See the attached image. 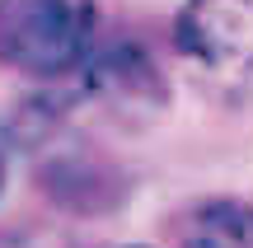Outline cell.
<instances>
[{
  "mask_svg": "<svg viewBox=\"0 0 253 248\" xmlns=\"http://www.w3.org/2000/svg\"><path fill=\"white\" fill-rule=\"evenodd\" d=\"M169 47L211 103H253V0H183Z\"/></svg>",
  "mask_w": 253,
  "mask_h": 248,
  "instance_id": "6da1fadb",
  "label": "cell"
},
{
  "mask_svg": "<svg viewBox=\"0 0 253 248\" xmlns=\"http://www.w3.org/2000/svg\"><path fill=\"white\" fill-rule=\"evenodd\" d=\"M99 52L94 0H0V71L24 80H75Z\"/></svg>",
  "mask_w": 253,
  "mask_h": 248,
  "instance_id": "7a4b0ae2",
  "label": "cell"
},
{
  "mask_svg": "<svg viewBox=\"0 0 253 248\" xmlns=\"http://www.w3.org/2000/svg\"><path fill=\"white\" fill-rule=\"evenodd\" d=\"M80 94L113 117H155L169 103V75L155 61V52L136 37H113L99 42L80 75H75Z\"/></svg>",
  "mask_w": 253,
  "mask_h": 248,
  "instance_id": "3957f363",
  "label": "cell"
},
{
  "mask_svg": "<svg viewBox=\"0 0 253 248\" xmlns=\"http://www.w3.org/2000/svg\"><path fill=\"white\" fill-rule=\"evenodd\" d=\"M178 248H253V202L211 197L178 220Z\"/></svg>",
  "mask_w": 253,
  "mask_h": 248,
  "instance_id": "277c9868",
  "label": "cell"
},
{
  "mask_svg": "<svg viewBox=\"0 0 253 248\" xmlns=\"http://www.w3.org/2000/svg\"><path fill=\"white\" fill-rule=\"evenodd\" d=\"M108 248H145V244H108Z\"/></svg>",
  "mask_w": 253,
  "mask_h": 248,
  "instance_id": "5b68a950",
  "label": "cell"
},
{
  "mask_svg": "<svg viewBox=\"0 0 253 248\" xmlns=\"http://www.w3.org/2000/svg\"><path fill=\"white\" fill-rule=\"evenodd\" d=\"M0 187H5V155H0Z\"/></svg>",
  "mask_w": 253,
  "mask_h": 248,
  "instance_id": "8992f818",
  "label": "cell"
}]
</instances>
